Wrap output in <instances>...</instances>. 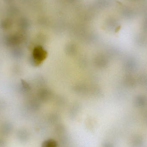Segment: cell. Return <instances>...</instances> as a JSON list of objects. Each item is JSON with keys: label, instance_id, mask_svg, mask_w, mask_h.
Listing matches in <instances>:
<instances>
[{"label": "cell", "instance_id": "obj_3", "mask_svg": "<svg viewBox=\"0 0 147 147\" xmlns=\"http://www.w3.org/2000/svg\"><path fill=\"white\" fill-rule=\"evenodd\" d=\"M125 10H125V14L126 16L129 17V18H131V17L134 16V13L133 9L129 7V8H126Z\"/></svg>", "mask_w": 147, "mask_h": 147}, {"label": "cell", "instance_id": "obj_4", "mask_svg": "<svg viewBox=\"0 0 147 147\" xmlns=\"http://www.w3.org/2000/svg\"><path fill=\"white\" fill-rule=\"evenodd\" d=\"M143 25H144V27L147 28V16L145 18V20H144V21Z\"/></svg>", "mask_w": 147, "mask_h": 147}, {"label": "cell", "instance_id": "obj_6", "mask_svg": "<svg viewBox=\"0 0 147 147\" xmlns=\"http://www.w3.org/2000/svg\"><path fill=\"white\" fill-rule=\"evenodd\" d=\"M132 1H137V0H132Z\"/></svg>", "mask_w": 147, "mask_h": 147}, {"label": "cell", "instance_id": "obj_5", "mask_svg": "<svg viewBox=\"0 0 147 147\" xmlns=\"http://www.w3.org/2000/svg\"><path fill=\"white\" fill-rule=\"evenodd\" d=\"M6 1H7V2H10L12 0H6Z\"/></svg>", "mask_w": 147, "mask_h": 147}, {"label": "cell", "instance_id": "obj_2", "mask_svg": "<svg viewBox=\"0 0 147 147\" xmlns=\"http://www.w3.org/2000/svg\"><path fill=\"white\" fill-rule=\"evenodd\" d=\"M57 142L53 140H49L44 142L42 147H57Z\"/></svg>", "mask_w": 147, "mask_h": 147}, {"label": "cell", "instance_id": "obj_1", "mask_svg": "<svg viewBox=\"0 0 147 147\" xmlns=\"http://www.w3.org/2000/svg\"><path fill=\"white\" fill-rule=\"evenodd\" d=\"M12 22L11 20L9 19H5L2 21L1 22V26L4 29L9 28L12 25Z\"/></svg>", "mask_w": 147, "mask_h": 147}]
</instances>
